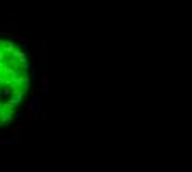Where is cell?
I'll list each match as a JSON object with an SVG mask.
<instances>
[{
  "label": "cell",
  "mask_w": 192,
  "mask_h": 172,
  "mask_svg": "<svg viewBox=\"0 0 192 172\" xmlns=\"http://www.w3.org/2000/svg\"><path fill=\"white\" fill-rule=\"evenodd\" d=\"M42 94L36 91L35 94L32 96V99H30L28 106H27V113H25V118H32V116H35V118H42V113H40V109H42Z\"/></svg>",
  "instance_id": "cell-1"
},
{
  "label": "cell",
  "mask_w": 192,
  "mask_h": 172,
  "mask_svg": "<svg viewBox=\"0 0 192 172\" xmlns=\"http://www.w3.org/2000/svg\"><path fill=\"white\" fill-rule=\"evenodd\" d=\"M12 116H13V114H10V113L4 111V109H0V122L8 124V122H10V119H12Z\"/></svg>",
  "instance_id": "cell-2"
},
{
  "label": "cell",
  "mask_w": 192,
  "mask_h": 172,
  "mask_svg": "<svg viewBox=\"0 0 192 172\" xmlns=\"http://www.w3.org/2000/svg\"><path fill=\"white\" fill-rule=\"evenodd\" d=\"M40 85H42V90L45 91L46 88H48V78H46V75L43 73L42 76H40Z\"/></svg>",
  "instance_id": "cell-3"
},
{
  "label": "cell",
  "mask_w": 192,
  "mask_h": 172,
  "mask_svg": "<svg viewBox=\"0 0 192 172\" xmlns=\"http://www.w3.org/2000/svg\"><path fill=\"white\" fill-rule=\"evenodd\" d=\"M2 146H4V147H15V146H17V142H13V141H10V139H4V141H2Z\"/></svg>",
  "instance_id": "cell-4"
},
{
  "label": "cell",
  "mask_w": 192,
  "mask_h": 172,
  "mask_svg": "<svg viewBox=\"0 0 192 172\" xmlns=\"http://www.w3.org/2000/svg\"><path fill=\"white\" fill-rule=\"evenodd\" d=\"M46 118H48V109H46V108L43 106V108H42V119H43V121H45Z\"/></svg>",
  "instance_id": "cell-5"
},
{
  "label": "cell",
  "mask_w": 192,
  "mask_h": 172,
  "mask_svg": "<svg viewBox=\"0 0 192 172\" xmlns=\"http://www.w3.org/2000/svg\"><path fill=\"white\" fill-rule=\"evenodd\" d=\"M22 131V126L20 124H15L13 128H12V133H20Z\"/></svg>",
  "instance_id": "cell-6"
}]
</instances>
